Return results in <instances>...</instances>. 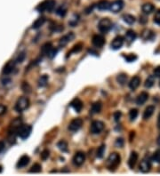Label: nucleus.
Here are the masks:
<instances>
[{"instance_id": "nucleus-1", "label": "nucleus", "mask_w": 160, "mask_h": 176, "mask_svg": "<svg viewBox=\"0 0 160 176\" xmlns=\"http://www.w3.org/2000/svg\"><path fill=\"white\" fill-rule=\"evenodd\" d=\"M120 161H121V157L117 153H111L107 159L106 165L109 169L112 170L118 166V164H120Z\"/></svg>"}, {"instance_id": "nucleus-2", "label": "nucleus", "mask_w": 160, "mask_h": 176, "mask_svg": "<svg viewBox=\"0 0 160 176\" xmlns=\"http://www.w3.org/2000/svg\"><path fill=\"white\" fill-rule=\"evenodd\" d=\"M55 1L54 0H46L44 2H42L37 7V10L39 12H53L54 7H55Z\"/></svg>"}, {"instance_id": "nucleus-3", "label": "nucleus", "mask_w": 160, "mask_h": 176, "mask_svg": "<svg viewBox=\"0 0 160 176\" xmlns=\"http://www.w3.org/2000/svg\"><path fill=\"white\" fill-rule=\"evenodd\" d=\"M32 132V126L30 125H21L17 130V134L23 140L27 139Z\"/></svg>"}, {"instance_id": "nucleus-4", "label": "nucleus", "mask_w": 160, "mask_h": 176, "mask_svg": "<svg viewBox=\"0 0 160 176\" xmlns=\"http://www.w3.org/2000/svg\"><path fill=\"white\" fill-rule=\"evenodd\" d=\"M111 28H112V22L109 18H103L99 22L98 29L103 34L108 33L111 29Z\"/></svg>"}, {"instance_id": "nucleus-5", "label": "nucleus", "mask_w": 160, "mask_h": 176, "mask_svg": "<svg viewBox=\"0 0 160 176\" xmlns=\"http://www.w3.org/2000/svg\"><path fill=\"white\" fill-rule=\"evenodd\" d=\"M30 106V100L27 97H21L18 99L15 104V110L17 112H23Z\"/></svg>"}, {"instance_id": "nucleus-6", "label": "nucleus", "mask_w": 160, "mask_h": 176, "mask_svg": "<svg viewBox=\"0 0 160 176\" xmlns=\"http://www.w3.org/2000/svg\"><path fill=\"white\" fill-rule=\"evenodd\" d=\"M103 129H104V123L99 120L93 121L90 126V132L92 134H99Z\"/></svg>"}, {"instance_id": "nucleus-7", "label": "nucleus", "mask_w": 160, "mask_h": 176, "mask_svg": "<svg viewBox=\"0 0 160 176\" xmlns=\"http://www.w3.org/2000/svg\"><path fill=\"white\" fill-rule=\"evenodd\" d=\"M140 170L142 172V173H149L151 169V160L150 158L146 157H144L141 161V164H140Z\"/></svg>"}, {"instance_id": "nucleus-8", "label": "nucleus", "mask_w": 160, "mask_h": 176, "mask_svg": "<svg viewBox=\"0 0 160 176\" xmlns=\"http://www.w3.org/2000/svg\"><path fill=\"white\" fill-rule=\"evenodd\" d=\"M82 125H83V120L81 119V118H75V119H73L70 123H69V130L70 132H77V131H78V130L81 128V126H82Z\"/></svg>"}, {"instance_id": "nucleus-9", "label": "nucleus", "mask_w": 160, "mask_h": 176, "mask_svg": "<svg viewBox=\"0 0 160 176\" xmlns=\"http://www.w3.org/2000/svg\"><path fill=\"white\" fill-rule=\"evenodd\" d=\"M124 7V2L123 0H116L110 5V10L114 13L120 12Z\"/></svg>"}, {"instance_id": "nucleus-10", "label": "nucleus", "mask_w": 160, "mask_h": 176, "mask_svg": "<svg viewBox=\"0 0 160 176\" xmlns=\"http://www.w3.org/2000/svg\"><path fill=\"white\" fill-rule=\"evenodd\" d=\"M73 164L76 166H81L84 164V162L85 161V155L84 152H77L75 154V156L73 157Z\"/></svg>"}, {"instance_id": "nucleus-11", "label": "nucleus", "mask_w": 160, "mask_h": 176, "mask_svg": "<svg viewBox=\"0 0 160 176\" xmlns=\"http://www.w3.org/2000/svg\"><path fill=\"white\" fill-rule=\"evenodd\" d=\"M124 42H125V38L122 36H117L112 40L110 47L114 50H118V49H120L121 47H123Z\"/></svg>"}, {"instance_id": "nucleus-12", "label": "nucleus", "mask_w": 160, "mask_h": 176, "mask_svg": "<svg viewBox=\"0 0 160 176\" xmlns=\"http://www.w3.org/2000/svg\"><path fill=\"white\" fill-rule=\"evenodd\" d=\"M92 45L95 47L101 48V47H103V46H104V44H105V38H104V36L102 35H94L92 36Z\"/></svg>"}, {"instance_id": "nucleus-13", "label": "nucleus", "mask_w": 160, "mask_h": 176, "mask_svg": "<svg viewBox=\"0 0 160 176\" xmlns=\"http://www.w3.org/2000/svg\"><path fill=\"white\" fill-rule=\"evenodd\" d=\"M74 37H75V35H74V33H72V32H69L67 35L63 36L60 39V41H59V47H65L67 44H69L71 40L74 39Z\"/></svg>"}, {"instance_id": "nucleus-14", "label": "nucleus", "mask_w": 160, "mask_h": 176, "mask_svg": "<svg viewBox=\"0 0 160 176\" xmlns=\"http://www.w3.org/2000/svg\"><path fill=\"white\" fill-rule=\"evenodd\" d=\"M69 105H70L71 108L74 109V110H75L76 112H78V113H79L80 111L82 110V109H83V102L80 101L78 98L74 99V100L70 102Z\"/></svg>"}, {"instance_id": "nucleus-15", "label": "nucleus", "mask_w": 160, "mask_h": 176, "mask_svg": "<svg viewBox=\"0 0 160 176\" xmlns=\"http://www.w3.org/2000/svg\"><path fill=\"white\" fill-rule=\"evenodd\" d=\"M30 161V157L27 156V155H24L19 159V161L17 162L16 166H17V168H23V167H25V166H27L29 164Z\"/></svg>"}, {"instance_id": "nucleus-16", "label": "nucleus", "mask_w": 160, "mask_h": 176, "mask_svg": "<svg viewBox=\"0 0 160 176\" xmlns=\"http://www.w3.org/2000/svg\"><path fill=\"white\" fill-rule=\"evenodd\" d=\"M149 99V94L146 92H142L138 95L136 99V103L138 105H143Z\"/></svg>"}, {"instance_id": "nucleus-17", "label": "nucleus", "mask_w": 160, "mask_h": 176, "mask_svg": "<svg viewBox=\"0 0 160 176\" xmlns=\"http://www.w3.org/2000/svg\"><path fill=\"white\" fill-rule=\"evenodd\" d=\"M14 68H15V62L9 61V62L4 67V69H3V71H2L3 75H9V74H11L12 72L13 71V70H14Z\"/></svg>"}, {"instance_id": "nucleus-18", "label": "nucleus", "mask_w": 160, "mask_h": 176, "mask_svg": "<svg viewBox=\"0 0 160 176\" xmlns=\"http://www.w3.org/2000/svg\"><path fill=\"white\" fill-rule=\"evenodd\" d=\"M138 160V154L135 151H133L130 155V157H129V160H128V165L130 168H134L135 166V164L137 163Z\"/></svg>"}, {"instance_id": "nucleus-19", "label": "nucleus", "mask_w": 160, "mask_h": 176, "mask_svg": "<svg viewBox=\"0 0 160 176\" xmlns=\"http://www.w3.org/2000/svg\"><path fill=\"white\" fill-rule=\"evenodd\" d=\"M140 84H141V78H140L138 76H135V77H134V78L130 80V82H129V87H130L131 90H135V89H137L138 87H139Z\"/></svg>"}, {"instance_id": "nucleus-20", "label": "nucleus", "mask_w": 160, "mask_h": 176, "mask_svg": "<svg viewBox=\"0 0 160 176\" xmlns=\"http://www.w3.org/2000/svg\"><path fill=\"white\" fill-rule=\"evenodd\" d=\"M110 4L109 3V1H107V0H101L96 5V7L100 11H105V10H108L110 8Z\"/></svg>"}, {"instance_id": "nucleus-21", "label": "nucleus", "mask_w": 160, "mask_h": 176, "mask_svg": "<svg viewBox=\"0 0 160 176\" xmlns=\"http://www.w3.org/2000/svg\"><path fill=\"white\" fill-rule=\"evenodd\" d=\"M136 33H135V31H134L133 29H129V30H127L126 33V41L128 42V43H132V42H134L135 39H136Z\"/></svg>"}, {"instance_id": "nucleus-22", "label": "nucleus", "mask_w": 160, "mask_h": 176, "mask_svg": "<svg viewBox=\"0 0 160 176\" xmlns=\"http://www.w3.org/2000/svg\"><path fill=\"white\" fill-rule=\"evenodd\" d=\"M102 102H94L91 107V109H90V111H91L92 114H98V113H100L101 112V110H102Z\"/></svg>"}, {"instance_id": "nucleus-23", "label": "nucleus", "mask_w": 160, "mask_h": 176, "mask_svg": "<svg viewBox=\"0 0 160 176\" xmlns=\"http://www.w3.org/2000/svg\"><path fill=\"white\" fill-rule=\"evenodd\" d=\"M154 111H155V107H154V106H152V105L148 106V107L145 109V110H144V113H143V118H144L145 120L149 119V117L153 115Z\"/></svg>"}, {"instance_id": "nucleus-24", "label": "nucleus", "mask_w": 160, "mask_h": 176, "mask_svg": "<svg viewBox=\"0 0 160 176\" xmlns=\"http://www.w3.org/2000/svg\"><path fill=\"white\" fill-rule=\"evenodd\" d=\"M154 9H155V6H154L152 4H150V3H146V4H144V5H142V7H141L142 12H144L145 14H149V13H151V12L154 11Z\"/></svg>"}, {"instance_id": "nucleus-25", "label": "nucleus", "mask_w": 160, "mask_h": 176, "mask_svg": "<svg viewBox=\"0 0 160 176\" xmlns=\"http://www.w3.org/2000/svg\"><path fill=\"white\" fill-rule=\"evenodd\" d=\"M45 22H46V18L45 17H39L38 19H37L35 21L34 23L32 24V29H37L40 27H42Z\"/></svg>"}, {"instance_id": "nucleus-26", "label": "nucleus", "mask_w": 160, "mask_h": 176, "mask_svg": "<svg viewBox=\"0 0 160 176\" xmlns=\"http://www.w3.org/2000/svg\"><path fill=\"white\" fill-rule=\"evenodd\" d=\"M122 18H123L124 22L129 25H132L135 22V17L132 14H125V15H123Z\"/></svg>"}, {"instance_id": "nucleus-27", "label": "nucleus", "mask_w": 160, "mask_h": 176, "mask_svg": "<svg viewBox=\"0 0 160 176\" xmlns=\"http://www.w3.org/2000/svg\"><path fill=\"white\" fill-rule=\"evenodd\" d=\"M79 19H80L79 15H78V13H74V14L71 16V18L69 19V26H71V27H75L77 24L78 23Z\"/></svg>"}, {"instance_id": "nucleus-28", "label": "nucleus", "mask_w": 160, "mask_h": 176, "mask_svg": "<svg viewBox=\"0 0 160 176\" xmlns=\"http://www.w3.org/2000/svg\"><path fill=\"white\" fill-rule=\"evenodd\" d=\"M154 36V33L150 30V29H144L141 33V37L144 40H149L151 39Z\"/></svg>"}, {"instance_id": "nucleus-29", "label": "nucleus", "mask_w": 160, "mask_h": 176, "mask_svg": "<svg viewBox=\"0 0 160 176\" xmlns=\"http://www.w3.org/2000/svg\"><path fill=\"white\" fill-rule=\"evenodd\" d=\"M67 11H68L67 6L65 5H62L58 7L57 10H56V13L59 16H61V17H64L66 15V13H67Z\"/></svg>"}, {"instance_id": "nucleus-30", "label": "nucleus", "mask_w": 160, "mask_h": 176, "mask_svg": "<svg viewBox=\"0 0 160 176\" xmlns=\"http://www.w3.org/2000/svg\"><path fill=\"white\" fill-rule=\"evenodd\" d=\"M38 86L39 87H45L47 83H48V76L47 75H43L39 78L38 79Z\"/></svg>"}, {"instance_id": "nucleus-31", "label": "nucleus", "mask_w": 160, "mask_h": 176, "mask_svg": "<svg viewBox=\"0 0 160 176\" xmlns=\"http://www.w3.org/2000/svg\"><path fill=\"white\" fill-rule=\"evenodd\" d=\"M117 81L119 83L120 85H125L127 81V76L126 74L122 73V74H119L117 77Z\"/></svg>"}, {"instance_id": "nucleus-32", "label": "nucleus", "mask_w": 160, "mask_h": 176, "mask_svg": "<svg viewBox=\"0 0 160 176\" xmlns=\"http://www.w3.org/2000/svg\"><path fill=\"white\" fill-rule=\"evenodd\" d=\"M154 84H155V77L154 76H149L145 81V87L150 88L154 85Z\"/></svg>"}, {"instance_id": "nucleus-33", "label": "nucleus", "mask_w": 160, "mask_h": 176, "mask_svg": "<svg viewBox=\"0 0 160 176\" xmlns=\"http://www.w3.org/2000/svg\"><path fill=\"white\" fill-rule=\"evenodd\" d=\"M138 114H139V111H138L137 109H132L129 112V117H130V120L131 121H134L138 117Z\"/></svg>"}, {"instance_id": "nucleus-34", "label": "nucleus", "mask_w": 160, "mask_h": 176, "mask_svg": "<svg viewBox=\"0 0 160 176\" xmlns=\"http://www.w3.org/2000/svg\"><path fill=\"white\" fill-rule=\"evenodd\" d=\"M52 48H53V46H52L51 43H46V44L42 47V48H41V53H42L43 54H47L48 52H49Z\"/></svg>"}, {"instance_id": "nucleus-35", "label": "nucleus", "mask_w": 160, "mask_h": 176, "mask_svg": "<svg viewBox=\"0 0 160 176\" xmlns=\"http://www.w3.org/2000/svg\"><path fill=\"white\" fill-rule=\"evenodd\" d=\"M58 148L61 150V151H63V152H65V151H67L68 150V144H67V142L64 141H61L58 142L57 144Z\"/></svg>"}, {"instance_id": "nucleus-36", "label": "nucleus", "mask_w": 160, "mask_h": 176, "mask_svg": "<svg viewBox=\"0 0 160 176\" xmlns=\"http://www.w3.org/2000/svg\"><path fill=\"white\" fill-rule=\"evenodd\" d=\"M104 152H105V145L103 144L102 146H100L97 150V152H96V157L98 158H102L104 155Z\"/></svg>"}, {"instance_id": "nucleus-37", "label": "nucleus", "mask_w": 160, "mask_h": 176, "mask_svg": "<svg viewBox=\"0 0 160 176\" xmlns=\"http://www.w3.org/2000/svg\"><path fill=\"white\" fill-rule=\"evenodd\" d=\"M42 170V167L39 164H34L31 168L30 169V173H40Z\"/></svg>"}, {"instance_id": "nucleus-38", "label": "nucleus", "mask_w": 160, "mask_h": 176, "mask_svg": "<svg viewBox=\"0 0 160 176\" xmlns=\"http://www.w3.org/2000/svg\"><path fill=\"white\" fill-rule=\"evenodd\" d=\"M151 159H152V161L158 163V164H160V150H158L156 152L153 154Z\"/></svg>"}, {"instance_id": "nucleus-39", "label": "nucleus", "mask_w": 160, "mask_h": 176, "mask_svg": "<svg viewBox=\"0 0 160 176\" xmlns=\"http://www.w3.org/2000/svg\"><path fill=\"white\" fill-rule=\"evenodd\" d=\"M124 58L126 59V60L128 62H133L135 60H137V56L134 53H130V54H127V55H124Z\"/></svg>"}, {"instance_id": "nucleus-40", "label": "nucleus", "mask_w": 160, "mask_h": 176, "mask_svg": "<svg viewBox=\"0 0 160 176\" xmlns=\"http://www.w3.org/2000/svg\"><path fill=\"white\" fill-rule=\"evenodd\" d=\"M57 52H58V50L56 49V48H54V47H53V48L48 52V53L46 54L49 58H54L55 55H56V53H57Z\"/></svg>"}, {"instance_id": "nucleus-41", "label": "nucleus", "mask_w": 160, "mask_h": 176, "mask_svg": "<svg viewBox=\"0 0 160 176\" xmlns=\"http://www.w3.org/2000/svg\"><path fill=\"white\" fill-rule=\"evenodd\" d=\"M25 57H26L25 53H19V55H18L17 58H16V62H17V63H22L23 60H24Z\"/></svg>"}, {"instance_id": "nucleus-42", "label": "nucleus", "mask_w": 160, "mask_h": 176, "mask_svg": "<svg viewBox=\"0 0 160 176\" xmlns=\"http://www.w3.org/2000/svg\"><path fill=\"white\" fill-rule=\"evenodd\" d=\"M154 22L158 25H160V10L157 11L154 16Z\"/></svg>"}, {"instance_id": "nucleus-43", "label": "nucleus", "mask_w": 160, "mask_h": 176, "mask_svg": "<svg viewBox=\"0 0 160 176\" xmlns=\"http://www.w3.org/2000/svg\"><path fill=\"white\" fill-rule=\"evenodd\" d=\"M81 47H82V45H81V44H78V45H76L75 47H73V49H72V50L70 51V53L69 52V53H68V56L69 55V53H78V52H79L80 50H81V48H82ZM68 56H67V57H68Z\"/></svg>"}, {"instance_id": "nucleus-44", "label": "nucleus", "mask_w": 160, "mask_h": 176, "mask_svg": "<svg viewBox=\"0 0 160 176\" xmlns=\"http://www.w3.org/2000/svg\"><path fill=\"white\" fill-rule=\"evenodd\" d=\"M49 150H43L42 153H41V158L43 159V160H46L48 158V157H49Z\"/></svg>"}, {"instance_id": "nucleus-45", "label": "nucleus", "mask_w": 160, "mask_h": 176, "mask_svg": "<svg viewBox=\"0 0 160 176\" xmlns=\"http://www.w3.org/2000/svg\"><path fill=\"white\" fill-rule=\"evenodd\" d=\"M116 146H117V148H122V147L124 146V140H123L122 138L117 139V141H116Z\"/></svg>"}, {"instance_id": "nucleus-46", "label": "nucleus", "mask_w": 160, "mask_h": 176, "mask_svg": "<svg viewBox=\"0 0 160 176\" xmlns=\"http://www.w3.org/2000/svg\"><path fill=\"white\" fill-rule=\"evenodd\" d=\"M113 116H114L115 121H116V122H118L119 119H120V117L122 116V113H121L120 111H116V112H114Z\"/></svg>"}, {"instance_id": "nucleus-47", "label": "nucleus", "mask_w": 160, "mask_h": 176, "mask_svg": "<svg viewBox=\"0 0 160 176\" xmlns=\"http://www.w3.org/2000/svg\"><path fill=\"white\" fill-rule=\"evenodd\" d=\"M6 107L5 105H3V104H0V116H2V115H4L5 112H6Z\"/></svg>"}, {"instance_id": "nucleus-48", "label": "nucleus", "mask_w": 160, "mask_h": 176, "mask_svg": "<svg viewBox=\"0 0 160 176\" xmlns=\"http://www.w3.org/2000/svg\"><path fill=\"white\" fill-rule=\"evenodd\" d=\"M154 77H157V78H159L160 77V66H158L154 70Z\"/></svg>"}, {"instance_id": "nucleus-49", "label": "nucleus", "mask_w": 160, "mask_h": 176, "mask_svg": "<svg viewBox=\"0 0 160 176\" xmlns=\"http://www.w3.org/2000/svg\"><path fill=\"white\" fill-rule=\"evenodd\" d=\"M4 149H5V143H4V141H0V153L4 150Z\"/></svg>"}, {"instance_id": "nucleus-50", "label": "nucleus", "mask_w": 160, "mask_h": 176, "mask_svg": "<svg viewBox=\"0 0 160 176\" xmlns=\"http://www.w3.org/2000/svg\"><path fill=\"white\" fill-rule=\"evenodd\" d=\"M158 127L160 129V114L158 117Z\"/></svg>"}, {"instance_id": "nucleus-51", "label": "nucleus", "mask_w": 160, "mask_h": 176, "mask_svg": "<svg viewBox=\"0 0 160 176\" xmlns=\"http://www.w3.org/2000/svg\"><path fill=\"white\" fill-rule=\"evenodd\" d=\"M157 143H158V146H160V134L158 135V139H157Z\"/></svg>"}, {"instance_id": "nucleus-52", "label": "nucleus", "mask_w": 160, "mask_h": 176, "mask_svg": "<svg viewBox=\"0 0 160 176\" xmlns=\"http://www.w3.org/2000/svg\"><path fill=\"white\" fill-rule=\"evenodd\" d=\"M2 172V166H0V173Z\"/></svg>"}, {"instance_id": "nucleus-53", "label": "nucleus", "mask_w": 160, "mask_h": 176, "mask_svg": "<svg viewBox=\"0 0 160 176\" xmlns=\"http://www.w3.org/2000/svg\"><path fill=\"white\" fill-rule=\"evenodd\" d=\"M159 86H160V83H159Z\"/></svg>"}]
</instances>
